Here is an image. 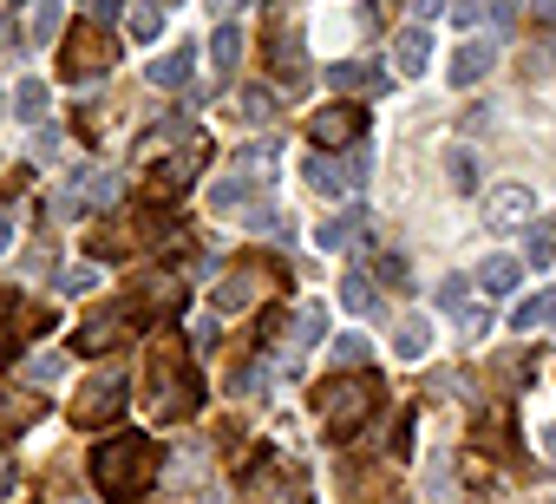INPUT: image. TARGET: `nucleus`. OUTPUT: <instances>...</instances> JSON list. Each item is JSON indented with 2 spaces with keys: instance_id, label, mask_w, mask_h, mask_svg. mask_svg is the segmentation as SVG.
<instances>
[{
  "instance_id": "f257e3e1",
  "label": "nucleus",
  "mask_w": 556,
  "mask_h": 504,
  "mask_svg": "<svg viewBox=\"0 0 556 504\" xmlns=\"http://www.w3.org/2000/svg\"><path fill=\"white\" fill-rule=\"evenodd\" d=\"M92 478L105 497H144L157 478V439H112L92 452Z\"/></svg>"
},
{
  "instance_id": "f03ea898",
  "label": "nucleus",
  "mask_w": 556,
  "mask_h": 504,
  "mask_svg": "<svg viewBox=\"0 0 556 504\" xmlns=\"http://www.w3.org/2000/svg\"><path fill=\"white\" fill-rule=\"evenodd\" d=\"M321 406H328V432L348 439V432H361L367 413H374V380H334Z\"/></svg>"
},
{
  "instance_id": "7ed1b4c3",
  "label": "nucleus",
  "mask_w": 556,
  "mask_h": 504,
  "mask_svg": "<svg viewBox=\"0 0 556 504\" xmlns=\"http://www.w3.org/2000/svg\"><path fill=\"white\" fill-rule=\"evenodd\" d=\"M151 374H157V393H151V406H157L164 419H177L184 406H197V380H184V361H177V348H164V354L151 361Z\"/></svg>"
},
{
  "instance_id": "20e7f679",
  "label": "nucleus",
  "mask_w": 556,
  "mask_h": 504,
  "mask_svg": "<svg viewBox=\"0 0 556 504\" xmlns=\"http://www.w3.org/2000/svg\"><path fill=\"white\" fill-rule=\"evenodd\" d=\"M439 315H452L465 335H484V328H491V308L471 302V276H445V282H439Z\"/></svg>"
},
{
  "instance_id": "39448f33",
  "label": "nucleus",
  "mask_w": 556,
  "mask_h": 504,
  "mask_svg": "<svg viewBox=\"0 0 556 504\" xmlns=\"http://www.w3.org/2000/svg\"><path fill=\"white\" fill-rule=\"evenodd\" d=\"M131 322H138V315H131L125 302H118V308H99V315H86V322H79L73 348H79V354H105V348H118V341H125V328H131Z\"/></svg>"
},
{
  "instance_id": "423d86ee",
  "label": "nucleus",
  "mask_w": 556,
  "mask_h": 504,
  "mask_svg": "<svg viewBox=\"0 0 556 504\" xmlns=\"http://www.w3.org/2000/svg\"><path fill=\"white\" fill-rule=\"evenodd\" d=\"M105 66H112V40L99 27H86V34L66 40V79H99Z\"/></svg>"
},
{
  "instance_id": "0eeeda50",
  "label": "nucleus",
  "mask_w": 556,
  "mask_h": 504,
  "mask_svg": "<svg viewBox=\"0 0 556 504\" xmlns=\"http://www.w3.org/2000/svg\"><path fill=\"white\" fill-rule=\"evenodd\" d=\"M249 504H308V491L289 465H262L255 484H249Z\"/></svg>"
},
{
  "instance_id": "6e6552de",
  "label": "nucleus",
  "mask_w": 556,
  "mask_h": 504,
  "mask_svg": "<svg viewBox=\"0 0 556 504\" xmlns=\"http://www.w3.org/2000/svg\"><path fill=\"white\" fill-rule=\"evenodd\" d=\"M118 413H125V380H92V393H79V406H73L79 426H105Z\"/></svg>"
},
{
  "instance_id": "1a4fd4ad",
  "label": "nucleus",
  "mask_w": 556,
  "mask_h": 504,
  "mask_svg": "<svg viewBox=\"0 0 556 504\" xmlns=\"http://www.w3.org/2000/svg\"><path fill=\"white\" fill-rule=\"evenodd\" d=\"M308 131H315V144H361L367 118H361V105H328Z\"/></svg>"
},
{
  "instance_id": "9d476101",
  "label": "nucleus",
  "mask_w": 556,
  "mask_h": 504,
  "mask_svg": "<svg viewBox=\"0 0 556 504\" xmlns=\"http://www.w3.org/2000/svg\"><path fill=\"white\" fill-rule=\"evenodd\" d=\"M530 216H536V197H530L523 184H504V190L484 197V223H491V229H504V223H530Z\"/></svg>"
},
{
  "instance_id": "9b49d317",
  "label": "nucleus",
  "mask_w": 556,
  "mask_h": 504,
  "mask_svg": "<svg viewBox=\"0 0 556 504\" xmlns=\"http://www.w3.org/2000/svg\"><path fill=\"white\" fill-rule=\"evenodd\" d=\"M361 171H367V158H348V164L308 158V184H315V190H328V197H348V190H361Z\"/></svg>"
},
{
  "instance_id": "f8f14e48",
  "label": "nucleus",
  "mask_w": 556,
  "mask_h": 504,
  "mask_svg": "<svg viewBox=\"0 0 556 504\" xmlns=\"http://www.w3.org/2000/svg\"><path fill=\"white\" fill-rule=\"evenodd\" d=\"M484 73H491V40H465V47L452 53V73H445V79H452L458 92H471Z\"/></svg>"
},
{
  "instance_id": "ddd939ff",
  "label": "nucleus",
  "mask_w": 556,
  "mask_h": 504,
  "mask_svg": "<svg viewBox=\"0 0 556 504\" xmlns=\"http://www.w3.org/2000/svg\"><path fill=\"white\" fill-rule=\"evenodd\" d=\"M471 282H478V289H484V295L497 302V295H510V289L523 282V263H517V256H491V263H484V269L471 276Z\"/></svg>"
},
{
  "instance_id": "4468645a",
  "label": "nucleus",
  "mask_w": 556,
  "mask_h": 504,
  "mask_svg": "<svg viewBox=\"0 0 556 504\" xmlns=\"http://www.w3.org/2000/svg\"><path fill=\"white\" fill-rule=\"evenodd\" d=\"M255 295H262V269H229L216 289V308H249Z\"/></svg>"
},
{
  "instance_id": "2eb2a0df",
  "label": "nucleus",
  "mask_w": 556,
  "mask_h": 504,
  "mask_svg": "<svg viewBox=\"0 0 556 504\" xmlns=\"http://www.w3.org/2000/svg\"><path fill=\"white\" fill-rule=\"evenodd\" d=\"M426 60H432V34H426V27L400 34V47H393V66H400V79H406V73H426Z\"/></svg>"
},
{
  "instance_id": "dca6fc26",
  "label": "nucleus",
  "mask_w": 556,
  "mask_h": 504,
  "mask_svg": "<svg viewBox=\"0 0 556 504\" xmlns=\"http://www.w3.org/2000/svg\"><path fill=\"white\" fill-rule=\"evenodd\" d=\"M328 86H334V92H380L387 79H380L374 66H361V60H341V66H328Z\"/></svg>"
},
{
  "instance_id": "f3484780",
  "label": "nucleus",
  "mask_w": 556,
  "mask_h": 504,
  "mask_svg": "<svg viewBox=\"0 0 556 504\" xmlns=\"http://www.w3.org/2000/svg\"><path fill=\"white\" fill-rule=\"evenodd\" d=\"M125 27H131V40H138V47H151V40L164 34V0H131Z\"/></svg>"
},
{
  "instance_id": "a211bd4d",
  "label": "nucleus",
  "mask_w": 556,
  "mask_h": 504,
  "mask_svg": "<svg viewBox=\"0 0 556 504\" xmlns=\"http://www.w3.org/2000/svg\"><path fill=\"white\" fill-rule=\"evenodd\" d=\"M445 177H452L458 197H471V190H478V151H471V144H452V151H445Z\"/></svg>"
},
{
  "instance_id": "6ab92c4d",
  "label": "nucleus",
  "mask_w": 556,
  "mask_h": 504,
  "mask_svg": "<svg viewBox=\"0 0 556 504\" xmlns=\"http://www.w3.org/2000/svg\"><path fill=\"white\" fill-rule=\"evenodd\" d=\"M190 66H197V53H190V47H177V53H164V60L151 66V86H184V79H190Z\"/></svg>"
},
{
  "instance_id": "aec40b11",
  "label": "nucleus",
  "mask_w": 556,
  "mask_h": 504,
  "mask_svg": "<svg viewBox=\"0 0 556 504\" xmlns=\"http://www.w3.org/2000/svg\"><path fill=\"white\" fill-rule=\"evenodd\" d=\"M341 308H348V315H367V308H374V276H367V269H348V282H341Z\"/></svg>"
},
{
  "instance_id": "412c9836",
  "label": "nucleus",
  "mask_w": 556,
  "mask_h": 504,
  "mask_svg": "<svg viewBox=\"0 0 556 504\" xmlns=\"http://www.w3.org/2000/svg\"><path fill=\"white\" fill-rule=\"evenodd\" d=\"M393 348H400V361H419V354L432 348V322H426V315L400 322V341H393Z\"/></svg>"
},
{
  "instance_id": "4be33fe9",
  "label": "nucleus",
  "mask_w": 556,
  "mask_h": 504,
  "mask_svg": "<svg viewBox=\"0 0 556 504\" xmlns=\"http://www.w3.org/2000/svg\"><path fill=\"white\" fill-rule=\"evenodd\" d=\"M361 229H367L361 216H334V223L315 229V242H321V249H348V242H361Z\"/></svg>"
},
{
  "instance_id": "5701e85b",
  "label": "nucleus",
  "mask_w": 556,
  "mask_h": 504,
  "mask_svg": "<svg viewBox=\"0 0 556 504\" xmlns=\"http://www.w3.org/2000/svg\"><path fill=\"white\" fill-rule=\"evenodd\" d=\"M27 34H34V47H47V40L60 34V0H34V14H27Z\"/></svg>"
},
{
  "instance_id": "b1692460",
  "label": "nucleus",
  "mask_w": 556,
  "mask_h": 504,
  "mask_svg": "<svg viewBox=\"0 0 556 504\" xmlns=\"http://www.w3.org/2000/svg\"><path fill=\"white\" fill-rule=\"evenodd\" d=\"M249 197H255V177H242V171H236L229 184H216V190H210V203H216V210H236V203H249Z\"/></svg>"
},
{
  "instance_id": "393cba45",
  "label": "nucleus",
  "mask_w": 556,
  "mask_h": 504,
  "mask_svg": "<svg viewBox=\"0 0 556 504\" xmlns=\"http://www.w3.org/2000/svg\"><path fill=\"white\" fill-rule=\"evenodd\" d=\"M210 53H216V66H236V60H242V34H236V27H216Z\"/></svg>"
},
{
  "instance_id": "a878e982",
  "label": "nucleus",
  "mask_w": 556,
  "mask_h": 504,
  "mask_svg": "<svg viewBox=\"0 0 556 504\" xmlns=\"http://www.w3.org/2000/svg\"><path fill=\"white\" fill-rule=\"evenodd\" d=\"M543 315H556V295H530V302H523V308L510 315V328H536Z\"/></svg>"
},
{
  "instance_id": "bb28decb",
  "label": "nucleus",
  "mask_w": 556,
  "mask_h": 504,
  "mask_svg": "<svg viewBox=\"0 0 556 504\" xmlns=\"http://www.w3.org/2000/svg\"><path fill=\"white\" fill-rule=\"evenodd\" d=\"M14 105H21V118H40V112H47V86H40V79H27V86L14 92Z\"/></svg>"
},
{
  "instance_id": "cd10ccee",
  "label": "nucleus",
  "mask_w": 556,
  "mask_h": 504,
  "mask_svg": "<svg viewBox=\"0 0 556 504\" xmlns=\"http://www.w3.org/2000/svg\"><path fill=\"white\" fill-rule=\"evenodd\" d=\"M295 328H302V335H295L302 348H308V341H321V328H328V308H315V302H308V308L295 315Z\"/></svg>"
},
{
  "instance_id": "c85d7f7f",
  "label": "nucleus",
  "mask_w": 556,
  "mask_h": 504,
  "mask_svg": "<svg viewBox=\"0 0 556 504\" xmlns=\"http://www.w3.org/2000/svg\"><path fill=\"white\" fill-rule=\"evenodd\" d=\"M334 361H341V367H361V361H367V341H361V335H341V341H334Z\"/></svg>"
},
{
  "instance_id": "c756f323",
  "label": "nucleus",
  "mask_w": 556,
  "mask_h": 504,
  "mask_svg": "<svg viewBox=\"0 0 556 504\" xmlns=\"http://www.w3.org/2000/svg\"><path fill=\"white\" fill-rule=\"evenodd\" d=\"M484 21V0H452V27H478Z\"/></svg>"
},
{
  "instance_id": "7c9ffc66",
  "label": "nucleus",
  "mask_w": 556,
  "mask_h": 504,
  "mask_svg": "<svg viewBox=\"0 0 556 504\" xmlns=\"http://www.w3.org/2000/svg\"><path fill=\"white\" fill-rule=\"evenodd\" d=\"M242 112H249V118H268V112H275V99H268L262 86H249V92H242Z\"/></svg>"
},
{
  "instance_id": "2f4dec72",
  "label": "nucleus",
  "mask_w": 556,
  "mask_h": 504,
  "mask_svg": "<svg viewBox=\"0 0 556 504\" xmlns=\"http://www.w3.org/2000/svg\"><path fill=\"white\" fill-rule=\"evenodd\" d=\"M92 282H99V276H92V269H66V276H60V295H86V289H92Z\"/></svg>"
},
{
  "instance_id": "473e14b6",
  "label": "nucleus",
  "mask_w": 556,
  "mask_h": 504,
  "mask_svg": "<svg viewBox=\"0 0 556 504\" xmlns=\"http://www.w3.org/2000/svg\"><path fill=\"white\" fill-rule=\"evenodd\" d=\"M60 367H66V361H60V354H40V361H34V367H27V374H34V380H60Z\"/></svg>"
},
{
  "instance_id": "72a5a7b5",
  "label": "nucleus",
  "mask_w": 556,
  "mask_h": 504,
  "mask_svg": "<svg viewBox=\"0 0 556 504\" xmlns=\"http://www.w3.org/2000/svg\"><path fill=\"white\" fill-rule=\"evenodd\" d=\"M439 8L445 0H413V21H439Z\"/></svg>"
},
{
  "instance_id": "f704fd0d",
  "label": "nucleus",
  "mask_w": 556,
  "mask_h": 504,
  "mask_svg": "<svg viewBox=\"0 0 556 504\" xmlns=\"http://www.w3.org/2000/svg\"><path fill=\"white\" fill-rule=\"evenodd\" d=\"M484 14H497V21H510V14H517V0H484Z\"/></svg>"
},
{
  "instance_id": "c9c22d12",
  "label": "nucleus",
  "mask_w": 556,
  "mask_h": 504,
  "mask_svg": "<svg viewBox=\"0 0 556 504\" xmlns=\"http://www.w3.org/2000/svg\"><path fill=\"white\" fill-rule=\"evenodd\" d=\"M530 14L536 21H556V0H530Z\"/></svg>"
},
{
  "instance_id": "e433bc0d",
  "label": "nucleus",
  "mask_w": 556,
  "mask_h": 504,
  "mask_svg": "<svg viewBox=\"0 0 556 504\" xmlns=\"http://www.w3.org/2000/svg\"><path fill=\"white\" fill-rule=\"evenodd\" d=\"M8 242H14V216H0V256H8Z\"/></svg>"
},
{
  "instance_id": "4c0bfd02",
  "label": "nucleus",
  "mask_w": 556,
  "mask_h": 504,
  "mask_svg": "<svg viewBox=\"0 0 556 504\" xmlns=\"http://www.w3.org/2000/svg\"><path fill=\"white\" fill-rule=\"evenodd\" d=\"M543 445H549V458H556V426H549V432H543Z\"/></svg>"
},
{
  "instance_id": "58836bf2",
  "label": "nucleus",
  "mask_w": 556,
  "mask_h": 504,
  "mask_svg": "<svg viewBox=\"0 0 556 504\" xmlns=\"http://www.w3.org/2000/svg\"><path fill=\"white\" fill-rule=\"evenodd\" d=\"M8 478H14V465H8V458H0V484H8Z\"/></svg>"
},
{
  "instance_id": "ea45409f",
  "label": "nucleus",
  "mask_w": 556,
  "mask_h": 504,
  "mask_svg": "<svg viewBox=\"0 0 556 504\" xmlns=\"http://www.w3.org/2000/svg\"><path fill=\"white\" fill-rule=\"evenodd\" d=\"M229 8H236V0H216V14H229Z\"/></svg>"
}]
</instances>
